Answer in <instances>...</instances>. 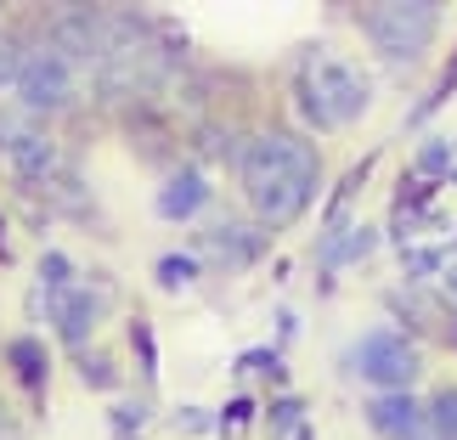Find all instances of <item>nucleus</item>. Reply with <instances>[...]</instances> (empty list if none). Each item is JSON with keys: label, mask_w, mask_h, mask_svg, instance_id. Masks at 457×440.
<instances>
[{"label": "nucleus", "mask_w": 457, "mask_h": 440, "mask_svg": "<svg viewBox=\"0 0 457 440\" xmlns=\"http://www.w3.org/2000/svg\"><path fill=\"white\" fill-rule=\"evenodd\" d=\"M237 181H243V198H249L260 226H288L311 209L322 164H316V147L305 136L260 130L237 153Z\"/></svg>", "instance_id": "1"}, {"label": "nucleus", "mask_w": 457, "mask_h": 440, "mask_svg": "<svg viewBox=\"0 0 457 440\" xmlns=\"http://www.w3.org/2000/svg\"><path fill=\"white\" fill-rule=\"evenodd\" d=\"M294 96H300V113L316 130H339V125L367 113L373 85H367V74L356 62H345V57H311L300 68V79H294Z\"/></svg>", "instance_id": "2"}, {"label": "nucleus", "mask_w": 457, "mask_h": 440, "mask_svg": "<svg viewBox=\"0 0 457 440\" xmlns=\"http://www.w3.org/2000/svg\"><path fill=\"white\" fill-rule=\"evenodd\" d=\"M361 34L373 40V51L384 62H418L441 29V6H424V0H395V6H361L356 12Z\"/></svg>", "instance_id": "3"}, {"label": "nucleus", "mask_w": 457, "mask_h": 440, "mask_svg": "<svg viewBox=\"0 0 457 440\" xmlns=\"http://www.w3.org/2000/svg\"><path fill=\"white\" fill-rule=\"evenodd\" d=\"M350 367H356V378L367 384H378V395H401L407 384L418 378V350L407 333H395V328H373L367 339L350 350Z\"/></svg>", "instance_id": "4"}, {"label": "nucleus", "mask_w": 457, "mask_h": 440, "mask_svg": "<svg viewBox=\"0 0 457 440\" xmlns=\"http://www.w3.org/2000/svg\"><path fill=\"white\" fill-rule=\"evenodd\" d=\"M12 85H17V108L51 113V108H62V102H68L74 74H68V57H62V51H29Z\"/></svg>", "instance_id": "5"}, {"label": "nucleus", "mask_w": 457, "mask_h": 440, "mask_svg": "<svg viewBox=\"0 0 457 440\" xmlns=\"http://www.w3.org/2000/svg\"><path fill=\"white\" fill-rule=\"evenodd\" d=\"M51 316H57V333L68 350H85L96 333V316H102V288L96 283H68L62 294H51Z\"/></svg>", "instance_id": "6"}, {"label": "nucleus", "mask_w": 457, "mask_h": 440, "mask_svg": "<svg viewBox=\"0 0 457 440\" xmlns=\"http://www.w3.org/2000/svg\"><path fill=\"white\" fill-rule=\"evenodd\" d=\"M418 424H424V407L401 390V395H373L367 401V429H373L378 440H412Z\"/></svg>", "instance_id": "7"}, {"label": "nucleus", "mask_w": 457, "mask_h": 440, "mask_svg": "<svg viewBox=\"0 0 457 440\" xmlns=\"http://www.w3.org/2000/svg\"><path fill=\"white\" fill-rule=\"evenodd\" d=\"M209 203V181L198 170H175L170 181H164V192H158V215L164 220H187V215H198V209Z\"/></svg>", "instance_id": "8"}, {"label": "nucleus", "mask_w": 457, "mask_h": 440, "mask_svg": "<svg viewBox=\"0 0 457 440\" xmlns=\"http://www.w3.org/2000/svg\"><path fill=\"white\" fill-rule=\"evenodd\" d=\"M204 249L220 260V266H254L260 254H266V232H254V226H215V232L204 237Z\"/></svg>", "instance_id": "9"}, {"label": "nucleus", "mask_w": 457, "mask_h": 440, "mask_svg": "<svg viewBox=\"0 0 457 440\" xmlns=\"http://www.w3.org/2000/svg\"><path fill=\"white\" fill-rule=\"evenodd\" d=\"M6 158H12V170L23 175V181H51V175H57V164H62L57 142H51V136H34V130H29Z\"/></svg>", "instance_id": "10"}, {"label": "nucleus", "mask_w": 457, "mask_h": 440, "mask_svg": "<svg viewBox=\"0 0 457 440\" xmlns=\"http://www.w3.org/2000/svg\"><path fill=\"white\" fill-rule=\"evenodd\" d=\"M412 440H457V384H441L424 407V424Z\"/></svg>", "instance_id": "11"}, {"label": "nucleus", "mask_w": 457, "mask_h": 440, "mask_svg": "<svg viewBox=\"0 0 457 440\" xmlns=\"http://www.w3.org/2000/svg\"><path fill=\"white\" fill-rule=\"evenodd\" d=\"M6 356H12L17 373H23L29 390H46V367H51V361H46V345H40V339H29V333H23V339H12Z\"/></svg>", "instance_id": "12"}, {"label": "nucleus", "mask_w": 457, "mask_h": 440, "mask_svg": "<svg viewBox=\"0 0 457 440\" xmlns=\"http://www.w3.org/2000/svg\"><path fill=\"white\" fill-rule=\"evenodd\" d=\"M79 367H85V384H91V390H113V384H119V367H113V356L79 350Z\"/></svg>", "instance_id": "13"}, {"label": "nucleus", "mask_w": 457, "mask_h": 440, "mask_svg": "<svg viewBox=\"0 0 457 440\" xmlns=\"http://www.w3.org/2000/svg\"><path fill=\"white\" fill-rule=\"evenodd\" d=\"M192 277H198V260H192V254H164V260H158V283H164V288H187Z\"/></svg>", "instance_id": "14"}, {"label": "nucleus", "mask_w": 457, "mask_h": 440, "mask_svg": "<svg viewBox=\"0 0 457 440\" xmlns=\"http://www.w3.org/2000/svg\"><path fill=\"white\" fill-rule=\"evenodd\" d=\"M130 345H136V356H142V373L153 378V373H158V345H153L147 322H130Z\"/></svg>", "instance_id": "15"}, {"label": "nucleus", "mask_w": 457, "mask_h": 440, "mask_svg": "<svg viewBox=\"0 0 457 440\" xmlns=\"http://www.w3.org/2000/svg\"><path fill=\"white\" fill-rule=\"evenodd\" d=\"M452 164V142H424V153H418V175H446Z\"/></svg>", "instance_id": "16"}, {"label": "nucleus", "mask_w": 457, "mask_h": 440, "mask_svg": "<svg viewBox=\"0 0 457 440\" xmlns=\"http://www.w3.org/2000/svg\"><path fill=\"white\" fill-rule=\"evenodd\" d=\"M300 412H305V401H300V395L277 401V407H271V429H277V435H288L294 424H300Z\"/></svg>", "instance_id": "17"}, {"label": "nucleus", "mask_w": 457, "mask_h": 440, "mask_svg": "<svg viewBox=\"0 0 457 440\" xmlns=\"http://www.w3.org/2000/svg\"><path fill=\"white\" fill-rule=\"evenodd\" d=\"M23 113H17V108H0V153H12L17 142H23Z\"/></svg>", "instance_id": "18"}, {"label": "nucleus", "mask_w": 457, "mask_h": 440, "mask_svg": "<svg viewBox=\"0 0 457 440\" xmlns=\"http://www.w3.org/2000/svg\"><path fill=\"white\" fill-rule=\"evenodd\" d=\"M175 429H181V435H209V412L204 407H181V412H175Z\"/></svg>", "instance_id": "19"}, {"label": "nucleus", "mask_w": 457, "mask_h": 440, "mask_svg": "<svg viewBox=\"0 0 457 440\" xmlns=\"http://www.w3.org/2000/svg\"><path fill=\"white\" fill-rule=\"evenodd\" d=\"M17 68H23V57H17V46H6V40H0V85H6V79H17Z\"/></svg>", "instance_id": "20"}, {"label": "nucleus", "mask_w": 457, "mask_h": 440, "mask_svg": "<svg viewBox=\"0 0 457 440\" xmlns=\"http://www.w3.org/2000/svg\"><path fill=\"white\" fill-rule=\"evenodd\" d=\"M249 418H254V401H232V407H226V429H232V424H249Z\"/></svg>", "instance_id": "21"}]
</instances>
